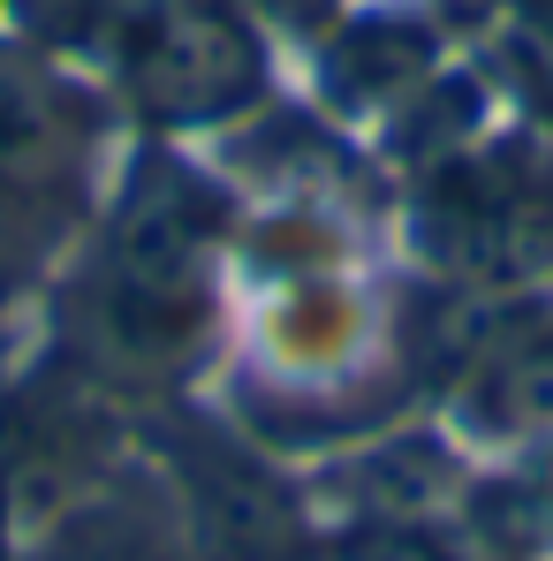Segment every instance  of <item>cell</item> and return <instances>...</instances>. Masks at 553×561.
I'll use <instances>...</instances> for the list:
<instances>
[{"label": "cell", "instance_id": "1", "mask_svg": "<svg viewBox=\"0 0 553 561\" xmlns=\"http://www.w3.org/2000/svg\"><path fill=\"white\" fill-rule=\"evenodd\" d=\"M228 197L183 160H145L106 228V319L137 350H175L205 319Z\"/></svg>", "mask_w": 553, "mask_h": 561}, {"label": "cell", "instance_id": "2", "mask_svg": "<svg viewBox=\"0 0 553 561\" xmlns=\"http://www.w3.org/2000/svg\"><path fill=\"white\" fill-rule=\"evenodd\" d=\"M114 69L145 122L189 129L258 84V31L235 0H129L114 23Z\"/></svg>", "mask_w": 553, "mask_h": 561}, {"label": "cell", "instance_id": "3", "mask_svg": "<svg viewBox=\"0 0 553 561\" xmlns=\"http://www.w3.org/2000/svg\"><path fill=\"white\" fill-rule=\"evenodd\" d=\"M92 145V114L69 84H54L38 61L0 54V213L54 205L77 183Z\"/></svg>", "mask_w": 553, "mask_h": 561}, {"label": "cell", "instance_id": "4", "mask_svg": "<svg viewBox=\"0 0 553 561\" xmlns=\"http://www.w3.org/2000/svg\"><path fill=\"white\" fill-rule=\"evenodd\" d=\"M31 561H189L183 524L168 516L160 493L145 485H106L92 501H77L38 547Z\"/></svg>", "mask_w": 553, "mask_h": 561}, {"label": "cell", "instance_id": "5", "mask_svg": "<svg viewBox=\"0 0 553 561\" xmlns=\"http://www.w3.org/2000/svg\"><path fill=\"white\" fill-rule=\"evenodd\" d=\"M433 61V38L417 23H349L326 46V84L342 99H387Z\"/></svg>", "mask_w": 553, "mask_h": 561}, {"label": "cell", "instance_id": "6", "mask_svg": "<svg viewBox=\"0 0 553 561\" xmlns=\"http://www.w3.org/2000/svg\"><path fill=\"white\" fill-rule=\"evenodd\" d=\"M477 410L493 417V425H553V334H531V342H516V350H500L493 357V373L477 379Z\"/></svg>", "mask_w": 553, "mask_h": 561}, {"label": "cell", "instance_id": "7", "mask_svg": "<svg viewBox=\"0 0 553 561\" xmlns=\"http://www.w3.org/2000/svg\"><path fill=\"white\" fill-rule=\"evenodd\" d=\"M129 0H15V15L38 31V38H77V31H114Z\"/></svg>", "mask_w": 553, "mask_h": 561}, {"label": "cell", "instance_id": "8", "mask_svg": "<svg viewBox=\"0 0 553 561\" xmlns=\"http://www.w3.org/2000/svg\"><path fill=\"white\" fill-rule=\"evenodd\" d=\"M326 561H440V554H433V539H417V531H349Z\"/></svg>", "mask_w": 553, "mask_h": 561}, {"label": "cell", "instance_id": "9", "mask_svg": "<svg viewBox=\"0 0 553 561\" xmlns=\"http://www.w3.org/2000/svg\"><path fill=\"white\" fill-rule=\"evenodd\" d=\"M523 8H539V15H546V23H553V0H523Z\"/></svg>", "mask_w": 553, "mask_h": 561}]
</instances>
